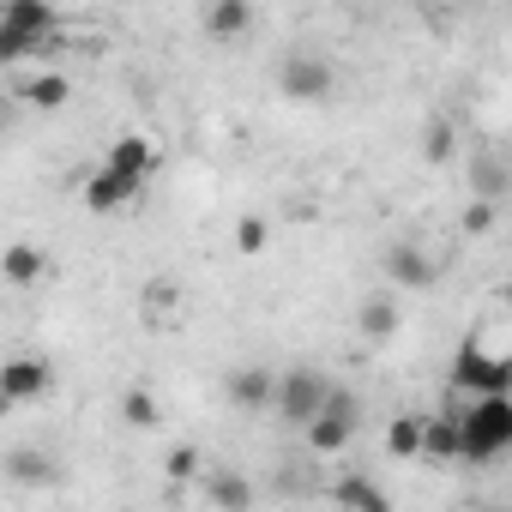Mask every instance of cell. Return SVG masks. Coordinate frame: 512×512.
I'll list each match as a JSON object with an SVG mask.
<instances>
[{
  "mask_svg": "<svg viewBox=\"0 0 512 512\" xmlns=\"http://www.w3.org/2000/svg\"><path fill=\"white\" fill-rule=\"evenodd\" d=\"M458 416V458L464 464H488L512 446V392H476Z\"/></svg>",
  "mask_w": 512,
  "mask_h": 512,
  "instance_id": "obj_1",
  "label": "cell"
},
{
  "mask_svg": "<svg viewBox=\"0 0 512 512\" xmlns=\"http://www.w3.org/2000/svg\"><path fill=\"white\" fill-rule=\"evenodd\" d=\"M356 416H362L356 392L332 386V392H326V404L302 422V434H308V446H314V452H344V446L356 440Z\"/></svg>",
  "mask_w": 512,
  "mask_h": 512,
  "instance_id": "obj_2",
  "label": "cell"
},
{
  "mask_svg": "<svg viewBox=\"0 0 512 512\" xmlns=\"http://www.w3.org/2000/svg\"><path fill=\"white\" fill-rule=\"evenodd\" d=\"M326 392H332V380H326V374H314V368H290V374H278L272 410H278L290 428H302V422L326 404Z\"/></svg>",
  "mask_w": 512,
  "mask_h": 512,
  "instance_id": "obj_3",
  "label": "cell"
},
{
  "mask_svg": "<svg viewBox=\"0 0 512 512\" xmlns=\"http://www.w3.org/2000/svg\"><path fill=\"white\" fill-rule=\"evenodd\" d=\"M452 386L458 392H512V362L482 344H464L452 356Z\"/></svg>",
  "mask_w": 512,
  "mask_h": 512,
  "instance_id": "obj_4",
  "label": "cell"
},
{
  "mask_svg": "<svg viewBox=\"0 0 512 512\" xmlns=\"http://www.w3.org/2000/svg\"><path fill=\"white\" fill-rule=\"evenodd\" d=\"M278 85H284V97H296V103H320V97H332V61L296 49V55L284 61V73H278Z\"/></svg>",
  "mask_w": 512,
  "mask_h": 512,
  "instance_id": "obj_5",
  "label": "cell"
},
{
  "mask_svg": "<svg viewBox=\"0 0 512 512\" xmlns=\"http://www.w3.org/2000/svg\"><path fill=\"white\" fill-rule=\"evenodd\" d=\"M0 25L19 31V37H31V43L43 49V43L55 37L61 13H55V0H0Z\"/></svg>",
  "mask_w": 512,
  "mask_h": 512,
  "instance_id": "obj_6",
  "label": "cell"
},
{
  "mask_svg": "<svg viewBox=\"0 0 512 512\" xmlns=\"http://www.w3.org/2000/svg\"><path fill=\"white\" fill-rule=\"evenodd\" d=\"M0 386L13 392V404H37V398H49L55 368L43 356H13V362H0Z\"/></svg>",
  "mask_w": 512,
  "mask_h": 512,
  "instance_id": "obj_7",
  "label": "cell"
},
{
  "mask_svg": "<svg viewBox=\"0 0 512 512\" xmlns=\"http://www.w3.org/2000/svg\"><path fill=\"white\" fill-rule=\"evenodd\" d=\"M133 193H139V181H127V175H115V169H91V175L79 181V199H85V211H97V217L133 205Z\"/></svg>",
  "mask_w": 512,
  "mask_h": 512,
  "instance_id": "obj_8",
  "label": "cell"
},
{
  "mask_svg": "<svg viewBox=\"0 0 512 512\" xmlns=\"http://www.w3.org/2000/svg\"><path fill=\"white\" fill-rule=\"evenodd\" d=\"M229 404L235 410H253V416H260V410H272V392H278V374L272 368H260V362H247V368H235L229 374Z\"/></svg>",
  "mask_w": 512,
  "mask_h": 512,
  "instance_id": "obj_9",
  "label": "cell"
},
{
  "mask_svg": "<svg viewBox=\"0 0 512 512\" xmlns=\"http://www.w3.org/2000/svg\"><path fill=\"white\" fill-rule=\"evenodd\" d=\"M199 31H205L211 43H241V37L253 31V0H205Z\"/></svg>",
  "mask_w": 512,
  "mask_h": 512,
  "instance_id": "obj_10",
  "label": "cell"
},
{
  "mask_svg": "<svg viewBox=\"0 0 512 512\" xmlns=\"http://www.w3.org/2000/svg\"><path fill=\"white\" fill-rule=\"evenodd\" d=\"M386 278H392L398 290H428V284H434V260H428L416 241H392V247H386Z\"/></svg>",
  "mask_w": 512,
  "mask_h": 512,
  "instance_id": "obj_11",
  "label": "cell"
},
{
  "mask_svg": "<svg viewBox=\"0 0 512 512\" xmlns=\"http://www.w3.org/2000/svg\"><path fill=\"white\" fill-rule=\"evenodd\" d=\"M103 169H115V175H127V181L145 187V175L157 169V145H151L145 133H121V139L109 145V163H103Z\"/></svg>",
  "mask_w": 512,
  "mask_h": 512,
  "instance_id": "obj_12",
  "label": "cell"
},
{
  "mask_svg": "<svg viewBox=\"0 0 512 512\" xmlns=\"http://www.w3.org/2000/svg\"><path fill=\"white\" fill-rule=\"evenodd\" d=\"M43 272H49V253H43L37 241H13L7 253H0V278H7L13 290H31V284H43Z\"/></svg>",
  "mask_w": 512,
  "mask_h": 512,
  "instance_id": "obj_13",
  "label": "cell"
},
{
  "mask_svg": "<svg viewBox=\"0 0 512 512\" xmlns=\"http://www.w3.org/2000/svg\"><path fill=\"white\" fill-rule=\"evenodd\" d=\"M19 103L55 115V109L73 103V79H67V73H31V79H19Z\"/></svg>",
  "mask_w": 512,
  "mask_h": 512,
  "instance_id": "obj_14",
  "label": "cell"
},
{
  "mask_svg": "<svg viewBox=\"0 0 512 512\" xmlns=\"http://www.w3.org/2000/svg\"><path fill=\"white\" fill-rule=\"evenodd\" d=\"M422 458L458 464V416H422Z\"/></svg>",
  "mask_w": 512,
  "mask_h": 512,
  "instance_id": "obj_15",
  "label": "cell"
},
{
  "mask_svg": "<svg viewBox=\"0 0 512 512\" xmlns=\"http://www.w3.org/2000/svg\"><path fill=\"white\" fill-rule=\"evenodd\" d=\"M332 500H338V506H362V512H386V506H392V494H386L380 482H368V476H344V482L332 488Z\"/></svg>",
  "mask_w": 512,
  "mask_h": 512,
  "instance_id": "obj_16",
  "label": "cell"
},
{
  "mask_svg": "<svg viewBox=\"0 0 512 512\" xmlns=\"http://www.w3.org/2000/svg\"><path fill=\"white\" fill-rule=\"evenodd\" d=\"M386 452L392 458H422V416H392L386 422Z\"/></svg>",
  "mask_w": 512,
  "mask_h": 512,
  "instance_id": "obj_17",
  "label": "cell"
},
{
  "mask_svg": "<svg viewBox=\"0 0 512 512\" xmlns=\"http://www.w3.org/2000/svg\"><path fill=\"white\" fill-rule=\"evenodd\" d=\"M235 247H241V253H247V260H260V253H266V247H272V223H266V217H260V211H247V217H241V223H235Z\"/></svg>",
  "mask_w": 512,
  "mask_h": 512,
  "instance_id": "obj_18",
  "label": "cell"
},
{
  "mask_svg": "<svg viewBox=\"0 0 512 512\" xmlns=\"http://www.w3.org/2000/svg\"><path fill=\"white\" fill-rule=\"evenodd\" d=\"M205 494H211L217 506H247V500H253V488H247V476H235V470H217V476L205 482Z\"/></svg>",
  "mask_w": 512,
  "mask_h": 512,
  "instance_id": "obj_19",
  "label": "cell"
},
{
  "mask_svg": "<svg viewBox=\"0 0 512 512\" xmlns=\"http://www.w3.org/2000/svg\"><path fill=\"white\" fill-rule=\"evenodd\" d=\"M121 416H127L133 428H157V398H151L145 386H127V392H121Z\"/></svg>",
  "mask_w": 512,
  "mask_h": 512,
  "instance_id": "obj_20",
  "label": "cell"
},
{
  "mask_svg": "<svg viewBox=\"0 0 512 512\" xmlns=\"http://www.w3.org/2000/svg\"><path fill=\"white\" fill-rule=\"evenodd\" d=\"M362 332L368 338H392L398 332V308L392 302H362Z\"/></svg>",
  "mask_w": 512,
  "mask_h": 512,
  "instance_id": "obj_21",
  "label": "cell"
},
{
  "mask_svg": "<svg viewBox=\"0 0 512 512\" xmlns=\"http://www.w3.org/2000/svg\"><path fill=\"white\" fill-rule=\"evenodd\" d=\"M7 476H13V482H43V476H49V458L31 452V446H19V452L7 458Z\"/></svg>",
  "mask_w": 512,
  "mask_h": 512,
  "instance_id": "obj_22",
  "label": "cell"
},
{
  "mask_svg": "<svg viewBox=\"0 0 512 512\" xmlns=\"http://www.w3.org/2000/svg\"><path fill=\"white\" fill-rule=\"evenodd\" d=\"M31 55H37V43H31V37H19V31L0 25V67H19V61H31Z\"/></svg>",
  "mask_w": 512,
  "mask_h": 512,
  "instance_id": "obj_23",
  "label": "cell"
},
{
  "mask_svg": "<svg viewBox=\"0 0 512 512\" xmlns=\"http://www.w3.org/2000/svg\"><path fill=\"white\" fill-rule=\"evenodd\" d=\"M494 217H500V211H494V199H476V205L464 211V229H470V235H488V229H494Z\"/></svg>",
  "mask_w": 512,
  "mask_h": 512,
  "instance_id": "obj_24",
  "label": "cell"
},
{
  "mask_svg": "<svg viewBox=\"0 0 512 512\" xmlns=\"http://www.w3.org/2000/svg\"><path fill=\"white\" fill-rule=\"evenodd\" d=\"M193 470H199V452H193V446H175V452H169V476H175V482H187Z\"/></svg>",
  "mask_w": 512,
  "mask_h": 512,
  "instance_id": "obj_25",
  "label": "cell"
},
{
  "mask_svg": "<svg viewBox=\"0 0 512 512\" xmlns=\"http://www.w3.org/2000/svg\"><path fill=\"white\" fill-rule=\"evenodd\" d=\"M428 157H434V163H440V157H452V133H446V127H434V133H428Z\"/></svg>",
  "mask_w": 512,
  "mask_h": 512,
  "instance_id": "obj_26",
  "label": "cell"
},
{
  "mask_svg": "<svg viewBox=\"0 0 512 512\" xmlns=\"http://www.w3.org/2000/svg\"><path fill=\"white\" fill-rule=\"evenodd\" d=\"M13 410H19V404H13V392H7V386H0V416H13Z\"/></svg>",
  "mask_w": 512,
  "mask_h": 512,
  "instance_id": "obj_27",
  "label": "cell"
},
{
  "mask_svg": "<svg viewBox=\"0 0 512 512\" xmlns=\"http://www.w3.org/2000/svg\"><path fill=\"white\" fill-rule=\"evenodd\" d=\"M0 121H7V109H0Z\"/></svg>",
  "mask_w": 512,
  "mask_h": 512,
  "instance_id": "obj_28",
  "label": "cell"
}]
</instances>
